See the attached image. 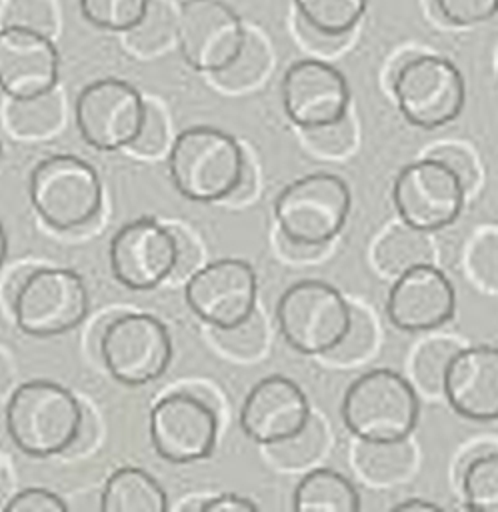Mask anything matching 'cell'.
<instances>
[{"instance_id":"cell-1","label":"cell","mask_w":498,"mask_h":512,"mask_svg":"<svg viewBox=\"0 0 498 512\" xmlns=\"http://www.w3.org/2000/svg\"><path fill=\"white\" fill-rule=\"evenodd\" d=\"M82 402L54 380H28L16 386L6 404V432L14 446L32 458L64 454L84 424Z\"/></svg>"},{"instance_id":"cell-2","label":"cell","mask_w":498,"mask_h":512,"mask_svg":"<svg viewBox=\"0 0 498 512\" xmlns=\"http://www.w3.org/2000/svg\"><path fill=\"white\" fill-rule=\"evenodd\" d=\"M246 152L242 144L216 126L182 130L168 152V172L180 196L192 202H224L236 188Z\"/></svg>"},{"instance_id":"cell-3","label":"cell","mask_w":498,"mask_h":512,"mask_svg":"<svg viewBox=\"0 0 498 512\" xmlns=\"http://www.w3.org/2000/svg\"><path fill=\"white\" fill-rule=\"evenodd\" d=\"M420 402L414 386L390 368L358 376L342 398V420L364 442H400L418 424Z\"/></svg>"},{"instance_id":"cell-4","label":"cell","mask_w":498,"mask_h":512,"mask_svg":"<svg viewBox=\"0 0 498 512\" xmlns=\"http://www.w3.org/2000/svg\"><path fill=\"white\" fill-rule=\"evenodd\" d=\"M28 194L42 222L58 232H76L98 220L102 182L96 168L72 154L42 158L30 172Z\"/></svg>"},{"instance_id":"cell-5","label":"cell","mask_w":498,"mask_h":512,"mask_svg":"<svg viewBox=\"0 0 498 512\" xmlns=\"http://www.w3.org/2000/svg\"><path fill=\"white\" fill-rule=\"evenodd\" d=\"M390 86L404 120L422 130L450 124L466 102L462 72L438 54H404L392 72Z\"/></svg>"},{"instance_id":"cell-6","label":"cell","mask_w":498,"mask_h":512,"mask_svg":"<svg viewBox=\"0 0 498 512\" xmlns=\"http://www.w3.org/2000/svg\"><path fill=\"white\" fill-rule=\"evenodd\" d=\"M352 208L348 184L332 172L292 180L274 202L278 234L308 246H328L344 228Z\"/></svg>"},{"instance_id":"cell-7","label":"cell","mask_w":498,"mask_h":512,"mask_svg":"<svg viewBox=\"0 0 498 512\" xmlns=\"http://www.w3.org/2000/svg\"><path fill=\"white\" fill-rule=\"evenodd\" d=\"M352 304L328 282L300 280L276 304L278 330L286 344L306 356H324L344 336Z\"/></svg>"},{"instance_id":"cell-8","label":"cell","mask_w":498,"mask_h":512,"mask_svg":"<svg viewBox=\"0 0 498 512\" xmlns=\"http://www.w3.org/2000/svg\"><path fill=\"white\" fill-rule=\"evenodd\" d=\"M90 308L82 276L70 268L34 266L10 310L18 330L34 338L62 336L78 328Z\"/></svg>"},{"instance_id":"cell-9","label":"cell","mask_w":498,"mask_h":512,"mask_svg":"<svg viewBox=\"0 0 498 512\" xmlns=\"http://www.w3.org/2000/svg\"><path fill=\"white\" fill-rule=\"evenodd\" d=\"M98 354L116 382L144 386L168 370L172 362V338L156 316L126 312L106 324L98 340Z\"/></svg>"},{"instance_id":"cell-10","label":"cell","mask_w":498,"mask_h":512,"mask_svg":"<svg viewBox=\"0 0 498 512\" xmlns=\"http://www.w3.org/2000/svg\"><path fill=\"white\" fill-rule=\"evenodd\" d=\"M148 434L154 452L170 464H194L212 456L218 440L214 406L190 390L164 394L150 410Z\"/></svg>"},{"instance_id":"cell-11","label":"cell","mask_w":498,"mask_h":512,"mask_svg":"<svg viewBox=\"0 0 498 512\" xmlns=\"http://www.w3.org/2000/svg\"><path fill=\"white\" fill-rule=\"evenodd\" d=\"M466 194L462 180L432 156L406 164L392 188L400 220L424 232L450 226L460 216Z\"/></svg>"},{"instance_id":"cell-12","label":"cell","mask_w":498,"mask_h":512,"mask_svg":"<svg viewBox=\"0 0 498 512\" xmlns=\"http://www.w3.org/2000/svg\"><path fill=\"white\" fill-rule=\"evenodd\" d=\"M246 28L224 0H184L176 18V46L196 72L216 74L240 52Z\"/></svg>"},{"instance_id":"cell-13","label":"cell","mask_w":498,"mask_h":512,"mask_svg":"<svg viewBox=\"0 0 498 512\" xmlns=\"http://www.w3.org/2000/svg\"><path fill=\"white\" fill-rule=\"evenodd\" d=\"M146 98L126 80L100 78L86 84L74 104L82 140L102 152L126 150L144 118Z\"/></svg>"},{"instance_id":"cell-14","label":"cell","mask_w":498,"mask_h":512,"mask_svg":"<svg viewBox=\"0 0 498 512\" xmlns=\"http://www.w3.org/2000/svg\"><path fill=\"white\" fill-rule=\"evenodd\" d=\"M188 308L210 328H230L256 312L258 278L250 262L220 258L200 266L184 286Z\"/></svg>"},{"instance_id":"cell-15","label":"cell","mask_w":498,"mask_h":512,"mask_svg":"<svg viewBox=\"0 0 498 512\" xmlns=\"http://www.w3.org/2000/svg\"><path fill=\"white\" fill-rule=\"evenodd\" d=\"M112 276L128 290L148 292L172 278L176 238L170 224L152 216L126 222L110 240Z\"/></svg>"},{"instance_id":"cell-16","label":"cell","mask_w":498,"mask_h":512,"mask_svg":"<svg viewBox=\"0 0 498 512\" xmlns=\"http://www.w3.org/2000/svg\"><path fill=\"white\" fill-rule=\"evenodd\" d=\"M282 106L288 120L300 130L318 128L348 114L350 88L336 66L304 58L284 72Z\"/></svg>"},{"instance_id":"cell-17","label":"cell","mask_w":498,"mask_h":512,"mask_svg":"<svg viewBox=\"0 0 498 512\" xmlns=\"http://www.w3.org/2000/svg\"><path fill=\"white\" fill-rule=\"evenodd\" d=\"M310 404L300 384L282 374L258 380L240 408L242 432L260 446L290 438L310 420Z\"/></svg>"},{"instance_id":"cell-18","label":"cell","mask_w":498,"mask_h":512,"mask_svg":"<svg viewBox=\"0 0 498 512\" xmlns=\"http://www.w3.org/2000/svg\"><path fill=\"white\" fill-rule=\"evenodd\" d=\"M456 294L450 278L432 262L398 278L386 296V314L402 332H430L452 320Z\"/></svg>"},{"instance_id":"cell-19","label":"cell","mask_w":498,"mask_h":512,"mask_svg":"<svg viewBox=\"0 0 498 512\" xmlns=\"http://www.w3.org/2000/svg\"><path fill=\"white\" fill-rule=\"evenodd\" d=\"M60 56L52 36L0 26V90L8 98H32L56 88Z\"/></svg>"},{"instance_id":"cell-20","label":"cell","mask_w":498,"mask_h":512,"mask_svg":"<svg viewBox=\"0 0 498 512\" xmlns=\"http://www.w3.org/2000/svg\"><path fill=\"white\" fill-rule=\"evenodd\" d=\"M442 394L462 418L498 420V348H460L448 364Z\"/></svg>"},{"instance_id":"cell-21","label":"cell","mask_w":498,"mask_h":512,"mask_svg":"<svg viewBox=\"0 0 498 512\" xmlns=\"http://www.w3.org/2000/svg\"><path fill=\"white\" fill-rule=\"evenodd\" d=\"M100 510L104 512H164L168 496L158 480L136 466L116 468L100 494Z\"/></svg>"},{"instance_id":"cell-22","label":"cell","mask_w":498,"mask_h":512,"mask_svg":"<svg viewBox=\"0 0 498 512\" xmlns=\"http://www.w3.org/2000/svg\"><path fill=\"white\" fill-rule=\"evenodd\" d=\"M292 506L298 512H358L356 486L332 468H312L296 484Z\"/></svg>"},{"instance_id":"cell-23","label":"cell","mask_w":498,"mask_h":512,"mask_svg":"<svg viewBox=\"0 0 498 512\" xmlns=\"http://www.w3.org/2000/svg\"><path fill=\"white\" fill-rule=\"evenodd\" d=\"M372 258L376 268L390 278L430 264L434 260V246L428 238V232L418 230L406 222L390 226L374 244Z\"/></svg>"},{"instance_id":"cell-24","label":"cell","mask_w":498,"mask_h":512,"mask_svg":"<svg viewBox=\"0 0 498 512\" xmlns=\"http://www.w3.org/2000/svg\"><path fill=\"white\" fill-rule=\"evenodd\" d=\"M4 122L8 132L18 140L48 138L64 122V100L56 88L32 98H8Z\"/></svg>"},{"instance_id":"cell-25","label":"cell","mask_w":498,"mask_h":512,"mask_svg":"<svg viewBox=\"0 0 498 512\" xmlns=\"http://www.w3.org/2000/svg\"><path fill=\"white\" fill-rule=\"evenodd\" d=\"M358 472L372 484L386 486L400 482L414 466V450L406 440L400 442H364L354 450Z\"/></svg>"},{"instance_id":"cell-26","label":"cell","mask_w":498,"mask_h":512,"mask_svg":"<svg viewBox=\"0 0 498 512\" xmlns=\"http://www.w3.org/2000/svg\"><path fill=\"white\" fill-rule=\"evenodd\" d=\"M460 488L468 510L498 512V448L478 446V452L466 458L460 472Z\"/></svg>"},{"instance_id":"cell-27","label":"cell","mask_w":498,"mask_h":512,"mask_svg":"<svg viewBox=\"0 0 498 512\" xmlns=\"http://www.w3.org/2000/svg\"><path fill=\"white\" fill-rule=\"evenodd\" d=\"M366 6L368 0H294L296 16L330 36H350Z\"/></svg>"},{"instance_id":"cell-28","label":"cell","mask_w":498,"mask_h":512,"mask_svg":"<svg viewBox=\"0 0 498 512\" xmlns=\"http://www.w3.org/2000/svg\"><path fill=\"white\" fill-rule=\"evenodd\" d=\"M326 448V426L318 416H310L306 426L280 442L264 446L266 458L282 470H298L314 464Z\"/></svg>"},{"instance_id":"cell-29","label":"cell","mask_w":498,"mask_h":512,"mask_svg":"<svg viewBox=\"0 0 498 512\" xmlns=\"http://www.w3.org/2000/svg\"><path fill=\"white\" fill-rule=\"evenodd\" d=\"M178 12L166 0H150L148 10L136 26L124 32L126 44L140 56H154L176 42Z\"/></svg>"},{"instance_id":"cell-30","label":"cell","mask_w":498,"mask_h":512,"mask_svg":"<svg viewBox=\"0 0 498 512\" xmlns=\"http://www.w3.org/2000/svg\"><path fill=\"white\" fill-rule=\"evenodd\" d=\"M270 66V50L256 32H246V40L238 56L220 72L212 74V80L228 92H238L254 86L262 80Z\"/></svg>"},{"instance_id":"cell-31","label":"cell","mask_w":498,"mask_h":512,"mask_svg":"<svg viewBox=\"0 0 498 512\" xmlns=\"http://www.w3.org/2000/svg\"><path fill=\"white\" fill-rule=\"evenodd\" d=\"M462 346L450 338L424 340L412 358V376L418 388L428 394H440L450 360Z\"/></svg>"},{"instance_id":"cell-32","label":"cell","mask_w":498,"mask_h":512,"mask_svg":"<svg viewBox=\"0 0 498 512\" xmlns=\"http://www.w3.org/2000/svg\"><path fill=\"white\" fill-rule=\"evenodd\" d=\"M150 0H78L82 18L94 28L126 32L140 22Z\"/></svg>"},{"instance_id":"cell-33","label":"cell","mask_w":498,"mask_h":512,"mask_svg":"<svg viewBox=\"0 0 498 512\" xmlns=\"http://www.w3.org/2000/svg\"><path fill=\"white\" fill-rule=\"evenodd\" d=\"M376 344V326L372 322V316L352 304L350 310V324L342 336V340L330 350L326 352L322 358L330 364H338V366H346V364H354L360 362L362 358H366L372 348Z\"/></svg>"},{"instance_id":"cell-34","label":"cell","mask_w":498,"mask_h":512,"mask_svg":"<svg viewBox=\"0 0 498 512\" xmlns=\"http://www.w3.org/2000/svg\"><path fill=\"white\" fill-rule=\"evenodd\" d=\"M266 324L262 314L256 310L244 322L230 328H212L214 344L236 360H252L262 354L266 346Z\"/></svg>"},{"instance_id":"cell-35","label":"cell","mask_w":498,"mask_h":512,"mask_svg":"<svg viewBox=\"0 0 498 512\" xmlns=\"http://www.w3.org/2000/svg\"><path fill=\"white\" fill-rule=\"evenodd\" d=\"M0 26L52 36L56 30V12L50 0H6L0 12Z\"/></svg>"},{"instance_id":"cell-36","label":"cell","mask_w":498,"mask_h":512,"mask_svg":"<svg viewBox=\"0 0 498 512\" xmlns=\"http://www.w3.org/2000/svg\"><path fill=\"white\" fill-rule=\"evenodd\" d=\"M166 144H168L166 116L156 102L146 100L142 126L136 138L126 146V150L138 158H156L164 152Z\"/></svg>"},{"instance_id":"cell-37","label":"cell","mask_w":498,"mask_h":512,"mask_svg":"<svg viewBox=\"0 0 498 512\" xmlns=\"http://www.w3.org/2000/svg\"><path fill=\"white\" fill-rule=\"evenodd\" d=\"M300 132L308 148H312L320 156H342L354 146V140H356L350 114H346L336 122L310 128V130H300Z\"/></svg>"},{"instance_id":"cell-38","label":"cell","mask_w":498,"mask_h":512,"mask_svg":"<svg viewBox=\"0 0 498 512\" xmlns=\"http://www.w3.org/2000/svg\"><path fill=\"white\" fill-rule=\"evenodd\" d=\"M468 270L482 288L498 290V232H484L472 242Z\"/></svg>"},{"instance_id":"cell-39","label":"cell","mask_w":498,"mask_h":512,"mask_svg":"<svg viewBox=\"0 0 498 512\" xmlns=\"http://www.w3.org/2000/svg\"><path fill=\"white\" fill-rule=\"evenodd\" d=\"M432 4L452 26H476L498 14V0H432Z\"/></svg>"},{"instance_id":"cell-40","label":"cell","mask_w":498,"mask_h":512,"mask_svg":"<svg viewBox=\"0 0 498 512\" xmlns=\"http://www.w3.org/2000/svg\"><path fill=\"white\" fill-rule=\"evenodd\" d=\"M6 512H64L68 504L52 490L30 486L14 492L6 502Z\"/></svg>"},{"instance_id":"cell-41","label":"cell","mask_w":498,"mask_h":512,"mask_svg":"<svg viewBox=\"0 0 498 512\" xmlns=\"http://www.w3.org/2000/svg\"><path fill=\"white\" fill-rule=\"evenodd\" d=\"M428 156L444 162L464 184L466 192H470L474 188V184L478 182V164L476 158L470 154V150H466L464 146L458 144H442L436 146L428 152Z\"/></svg>"},{"instance_id":"cell-42","label":"cell","mask_w":498,"mask_h":512,"mask_svg":"<svg viewBox=\"0 0 498 512\" xmlns=\"http://www.w3.org/2000/svg\"><path fill=\"white\" fill-rule=\"evenodd\" d=\"M170 228L176 238V266L172 272V280H188L200 268V248L184 228L176 224H170Z\"/></svg>"},{"instance_id":"cell-43","label":"cell","mask_w":498,"mask_h":512,"mask_svg":"<svg viewBox=\"0 0 498 512\" xmlns=\"http://www.w3.org/2000/svg\"><path fill=\"white\" fill-rule=\"evenodd\" d=\"M200 512H254L258 504L248 496H240L236 492H222L216 496H204L202 502L196 504Z\"/></svg>"},{"instance_id":"cell-44","label":"cell","mask_w":498,"mask_h":512,"mask_svg":"<svg viewBox=\"0 0 498 512\" xmlns=\"http://www.w3.org/2000/svg\"><path fill=\"white\" fill-rule=\"evenodd\" d=\"M296 32L298 36L304 40L306 46L318 50V52H330V50H336L338 46H342L350 36H330V34H324L312 26H308L304 20H300L296 16Z\"/></svg>"},{"instance_id":"cell-45","label":"cell","mask_w":498,"mask_h":512,"mask_svg":"<svg viewBox=\"0 0 498 512\" xmlns=\"http://www.w3.org/2000/svg\"><path fill=\"white\" fill-rule=\"evenodd\" d=\"M254 190H256V172H254V166H252L250 158L246 156L240 180H238L236 188L232 190V194L224 202L226 204H244L248 198H252Z\"/></svg>"},{"instance_id":"cell-46","label":"cell","mask_w":498,"mask_h":512,"mask_svg":"<svg viewBox=\"0 0 498 512\" xmlns=\"http://www.w3.org/2000/svg\"><path fill=\"white\" fill-rule=\"evenodd\" d=\"M280 236V246H282V252L288 254V258H294V260H308V258H316L324 246H308V244H300V242H292L288 238H284L282 234Z\"/></svg>"},{"instance_id":"cell-47","label":"cell","mask_w":498,"mask_h":512,"mask_svg":"<svg viewBox=\"0 0 498 512\" xmlns=\"http://www.w3.org/2000/svg\"><path fill=\"white\" fill-rule=\"evenodd\" d=\"M32 268H34V266H20V268L12 270L10 276L6 278V284H4V300H6L8 308L12 306V302H14L16 294H18V290L22 288V284H24V280L28 278V274L32 272Z\"/></svg>"},{"instance_id":"cell-48","label":"cell","mask_w":498,"mask_h":512,"mask_svg":"<svg viewBox=\"0 0 498 512\" xmlns=\"http://www.w3.org/2000/svg\"><path fill=\"white\" fill-rule=\"evenodd\" d=\"M394 510H398V512H418V510L434 512V510H440V506L434 504V502H428V500L408 498V500H404V502H398V504L394 506Z\"/></svg>"},{"instance_id":"cell-49","label":"cell","mask_w":498,"mask_h":512,"mask_svg":"<svg viewBox=\"0 0 498 512\" xmlns=\"http://www.w3.org/2000/svg\"><path fill=\"white\" fill-rule=\"evenodd\" d=\"M12 478H10V472L8 468L0 462V510L6 508V502L10 500L12 496Z\"/></svg>"},{"instance_id":"cell-50","label":"cell","mask_w":498,"mask_h":512,"mask_svg":"<svg viewBox=\"0 0 498 512\" xmlns=\"http://www.w3.org/2000/svg\"><path fill=\"white\" fill-rule=\"evenodd\" d=\"M10 384H12V370L6 362V358L0 354V398L6 394Z\"/></svg>"},{"instance_id":"cell-51","label":"cell","mask_w":498,"mask_h":512,"mask_svg":"<svg viewBox=\"0 0 498 512\" xmlns=\"http://www.w3.org/2000/svg\"><path fill=\"white\" fill-rule=\"evenodd\" d=\"M6 254H8V236H6V230H4V224L0 220V268L6 260Z\"/></svg>"},{"instance_id":"cell-52","label":"cell","mask_w":498,"mask_h":512,"mask_svg":"<svg viewBox=\"0 0 498 512\" xmlns=\"http://www.w3.org/2000/svg\"><path fill=\"white\" fill-rule=\"evenodd\" d=\"M0 156H2V144H0Z\"/></svg>"}]
</instances>
